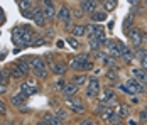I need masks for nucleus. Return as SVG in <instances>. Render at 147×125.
Returning a JSON list of instances; mask_svg holds the SVG:
<instances>
[{"instance_id":"nucleus-1","label":"nucleus","mask_w":147,"mask_h":125,"mask_svg":"<svg viewBox=\"0 0 147 125\" xmlns=\"http://www.w3.org/2000/svg\"><path fill=\"white\" fill-rule=\"evenodd\" d=\"M29 64H30V71L36 74V78H39V80H46L47 78V64H46V61L42 57H39V56L30 57Z\"/></svg>"},{"instance_id":"nucleus-2","label":"nucleus","mask_w":147,"mask_h":125,"mask_svg":"<svg viewBox=\"0 0 147 125\" xmlns=\"http://www.w3.org/2000/svg\"><path fill=\"white\" fill-rule=\"evenodd\" d=\"M12 42L17 47H26L27 46L26 37H24V26H15L12 29Z\"/></svg>"},{"instance_id":"nucleus-3","label":"nucleus","mask_w":147,"mask_h":125,"mask_svg":"<svg viewBox=\"0 0 147 125\" xmlns=\"http://www.w3.org/2000/svg\"><path fill=\"white\" fill-rule=\"evenodd\" d=\"M39 91V86L36 83V80H29V81H26V83L20 84V93L24 95V97H30V95H36Z\"/></svg>"},{"instance_id":"nucleus-4","label":"nucleus","mask_w":147,"mask_h":125,"mask_svg":"<svg viewBox=\"0 0 147 125\" xmlns=\"http://www.w3.org/2000/svg\"><path fill=\"white\" fill-rule=\"evenodd\" d=\"M127 36H129V41H130L134 47H139L142 44V34L137 27H132L130 30H127Z\"/></svg>"},{"instance_id":"nucleus-5","label":"nucleus","mask_w":147,"mask_h":125,"mask_svg":"<svg viewBox=\"0 0 147 125\" xmlns=\"http://www.w3.org/2000/svg\"><path fill=\"white\" fill-rule=\"evenodd\" d=\"M88 90H86V97L88 98H96L98 93H100V81L96 78H91L88 80Z\"/></svg>"},{"instance_id":"nucleus-6","label":"nucleus","mask_w":147,"mask_h":125,"mask_svg":"<svg viewBox=\"0 0 147 125\" xmlns=\"http://www.w3.org/2000/svg\"><path fill=\"white\" fill-rule=\"evenodd\" d=\"M32 20H34V24L39 26V27H44L46 26V17H44V12H42L41 7H34V9H32Z\"/></svg>"},{"instance_id":"nucleus-7","label":"nucleus","mask_w":147,"mask_h":125,"mask_svg":"<svg viewBox=\"0 0 147 125\" xmlns=\"http://www.w3.org/2000/svg\"><path fill=\"white\" fill-rule=\"evenodd\" d=\"M125 84H127V86H129V88H130V90L134 91V95H137V93L144 95V93H146V86L140 83V81H137L135 78H130V80H127V81H125Z\"/></svg>"},{"instance_id":"nucleus-8","label":"nucleus","mask_w":147,"mask_h":125,"mask_svg":"<svg viewBox=\"0 0 147 125\" xmlns=\"http://www.w3.org/2000/svg\"><path fill=\"white\" fill-rule=\"evenodd\" d=\"M68 105H69V108H71L74 113H83V111H85V103L76 97L68 98Z\"/></svg>"},{"instance_id":"nucleus-9","label":"nucleus","mask_w":147,"mask_h":125,"mask_svg":"<svg viewBox=\"0 0 147 125\" xmlns=\"http://www.w3.org/2000/svg\"><path fill=\"white\" fill-rule=\"evenodd\" d=\"M130 73H132V78H135L142 84H147V71L144 68H132Z\"/></svg>"},{"instance_id":"nucleus-10","label":"nucleus","mask_w":147,"mask_h":125,"mask_svg":"<svg viewBox=\"0 0 147 125\" xmlns=\"http://www.w3.org/2000/svg\"><path fill=\"white\" fill-rule=\"evenodd\" d=\"M56 19H58L59 22H63V24L69 22V20H71V9H68L66 5H63V7H61V9L58 10V15H56Z\"/></svg>"},{"instance_id":"nucleus-11","label":"nucleus","mask_w":147,"mask_h":125,"mask_svg":"<svg viewBox=\"0 0 147 125\" xmlns=\"http://www.w3.org/2000/svg\"><path fill=\"white\" fill-rule=\"evenodd\" d=\"M61 93H63V97L64 98H71V97H74V95L78 93V86L69 81V83L64 84V88L61 90Z\"/></svg>"},{"instance_id":"nucleus-12","label":"nucleus","mask_w":147,"mask_h":125,"mask_svg":"<svg viewBox=\"0 0 147 125\" xmlns=\"http://www.w3.org/2000/svg\"><path fill=\"white\" fill-rule=\"evenodd\" d=\"M49 70L53 71V74H58V76H63L66 70H68V66H66V63H53L51 66H49Z\"/></svg>"},{"instance_id":"nucleus-13","label":"nucleus","mask_w":147,"mask_h":125,"mask_svg":"<svg viewBox=\"0 0 147 125\" xmlns=\"http://www.w3.org/2000/svg\"><path fill=\"white\" fill-rule=\"evenodd\" d=\"M26 98L22 93H15L10 97V103H12V107H17V108H20V107H24L26 105Z\"/></svg>"},{"instance_id":"nucleus-14","label":"nucleus","mask_w":147,"mask_h":125,"mask_svg":"<svg viewBox=\"0 0 147 125\" xmlns=\"http://www.w3.org/2000/svg\"><path fill=\"white\" fill-rule=\"evenodd\" d=\"M42 120H46L49 125H63V120L59 118L56 113H44L42 115Z\"/></svg>"},{"instance_id":"nucleus-15","label":"nucleus","mask_w":147,"mask_h":125,"mask_svg":"<svg viewBox=\"0 0 147 125\" xmlns=\"http://www.w3.org/2000/svg\"><path fill=\"white\" fill-rule=\"evenodd\" d=\"M107 49H108V54L110 56H113V57H120V49H118V46H117V42H113L112 39H108V42H107Z\"/></svg>"},{"instance_id":"nucleus-16","label":"nucleus","mask_w":147,"mask_h":125,"mask_svg":"<svg viewBox=\"0 0 147 125\" xmlns=\"http://www.w3.org/2000/svg\"><path fill=\"white\" fill-rule=\"evenodd\" d=\"M9 68V71H10V74H12V78H15V80H22L26 74L22 73V70L19 68V64L17 63H14V64H10V66H7Z\"/></svg>"},{"instance_id":"nucleus-17","label":"nucleus","mask_w":147,"mask_h":125,"mask_svg":"<svg viewBox=\"0 0 147 125\" xmlns=\"http://www.w3.org/2000/svg\"><path fill=\"white\" fill-rule=\"evenodd\" d=\"M102 61H103V64H105V66H108L110 70H118L117 57H113V56L107 54V56H103V57H102Z\"/></svg>"},{"instance_id":"nucleus-18","label":"nucleus","mask_w":147,"mask_h":125,"mask_svg":"<svg viewBox=\"0 0 147 125\" xmlns=\"http://www.w3.org/2000/svg\"><path fill=\"white\" fill-rule=\"evenodd\" d=\"M69 30H71V34H73L74 37H83V36L86 34V26H83V24H76V26H73Z\"/></svg>"},{"instance_id":"nucleus-19","label":"nucleus","mask_w":147,"mask_h":125,"mask_svg":"<svg viewBox=\"0 0 147 125\" xmlns=\"http://www.w3.org/2000/svg\"><path fill=\"white\" fill-rule=\"evenodd\" d=\"M107 17H108L107 10H95V12H91V20L93 22H103V20H107Z\"/></svg>"},{"instance_id":"nucleus-20","label":"nucleus","mask_w":147,"mask_h":125,"mask_svg":"<svg viewBox=\"0 0 147 125\" xmlns=\"http://www.w3.org/2000/svg\"><path fill=\"white\" fill-rule=\"evenodd\" d=\"M81 9H83V12H95V9H96V2H88V0H81Z\"/></svg>"},{"instance_id":"nucleus-21","label":"nucleus","mask_w":147,"mask_h":125,"mask_svg":"<svg viewBox=\"0 0 147 125\" xmlns=\"http://www.w3.org/2000/svg\"><path fill=\"white\" fill-rule=\"evenodd\" d=\"M42 12H44L46 20H53V19L58 15V12H56V7H42Z\"/></svg>"},{"instance_id":"nucleus-22","label":"nucleus","mask_w":147,"mask_h":125,"mask_svg":"<svg viewBox=\"0 0 147 125\" xmlns=\"http://www.w3.org/2000/svg\"><path fill=\"white\" fill-rule=\"evenodd\" d=\"M17 64H19V68L22 70V73H24L26 76H27V74L30 73V64H29V59H19V61H17Z\"/></svg>"},{"instance_id":"nucleus-23","label":"nucleus","mask_w":147,"mask_h":125,"mask_svg":"<svg viewBox=\"0 0 147 125\" xmlns=\"http://www.w3.org/2000/svg\"><path fill=\"white\" fill-rule=\"evenodd\" d=\"M17 3H19L20 12H26V10H32V9H34V7H32V0H19Z\"/></svg>"},{"instance_id":"nucleus-24","label":"nucleus","mask_w":147,"mask_h":125,"mask_svg":"<svg viewBox=\"0 0 147 125\" xmlns=\"http://www.w3.org/2000/svg\"><path fill=\"white\" fill-rule=\"evenodd\" d=\"M10 80H12V74H10L9 68H2V83L9 84L10 83Z\"/></svg>"},{"instance_id":"nucleus-25","label":"nucleus","mask_w":147,"mask_h":125,"mask_svg":"<svg viewBox=\"0 0 147 125\" xmlns=\"http://www.w3.org/2000/svg\"><path fill=\"white\" fill-rule=\"evenodd\" d=\"M118 108H120V110H118V115H120L122 118H127V117L130 115V107H129V105H120Z\"/></svg>"},{"instance_id":"nucleus-26","label":"nucleus","mask_w":147,"mask_h":125,"mask_svg":"<svg viewBox=\"0 0 147 125\" xmlns=\"http://www.w3.org/2000/svg\"><path fill=\"white\" fill-rule=\"evenodd\" d=\"M103 7H105L107 12H112V10H115V7H117V0H105Z\"/></svg>"},{"instance_id":"nucleus-27","label":"nucleus","mask_w":147,"mask_h":125,"mask_svg":"<svg viewBox=\"0 0 147 125\" xmlns=\"http://www.w3.org/2000/svg\"><path fill=\"white\" fill-rule=\"evenodd\" d=\"M85 81H86V76H85V74H76L73 80H71V83H74L76 86H81V84H85Z\"/></svg>"},{"instance_id":"nucleus-28","label":"nucleus","mask_w":147,"mask_h":125,"mask_svg":"<svg viewBox=\"0 0 147 125\" xmlns=\"http://www.w3.org/2000/svg\"><path fill=\"white\" fill-rule=\"evenodd\" d=\"M108 122H110L112 125H120V124H122V117H120L118 113H117V115L113 113V115H112V117L108 118Z\"/></svg>"},{"instance_id":"nucleus-29","label":"nucleus","mask_w":147,"mask_h":125,"mask_svg":"<svg viewBox=\"0 0 147 125\" xmlns=\"http://www.w3.org/2000/svg\"><path fill=\"white\" fill-rule=\"evenodd\" d=\"M56 115H58L59 118L63 120V118H66V117H68V110H64V108L58 107V108H56Z\"/></svg>"},{"instance_id":"nucleus-30","label":"nucleus","mask_w":147,"mask_h":125,"mask_svg":"<svg viewBox=\"0 0 147 125\" xmlns=\"http://www.w3.org/2000/svg\"><path fill=\"white\" fill-rule=\"evenodd\" d=\"M107 78H108V80H117V78H118L117 70H108V71H107Z\"/></svg>"},{"instance_id":"nucleus-31","label":"nucleus","mask_w":147,"mask_h":125,"mask_svg":"<svg viewBox=\"0 0 147 125\" xmlns=\"http://www.w3.org/2000/svg\"><path fill=\"white\" fill-rule=\"evenodd\" d=\"M5 113H7V103L0 100V115H5Z\"/></svg>"},{"instance_id":"nucleus-32","label":"nucleus","mask_w":147,"mask_h":125,"mask_svg":"<svg viewBox=\"0 0 147 125\" xmlns=\"http://www.w3.org/2000/svg\"><path fill=\"white\" fill-rule=\"evenodd\" d=\"M71 15H74V17H81V15H83V9H74V10H71Z\"/></svg>"},{"instance_id":"nucleus-33","label":"nucleus","mask_w":147,"mask_h":125,"mask_svg":"<svg viewBox=\"0 0 147 125\" xmlns=\"http://www.w3.org/2000/svg\"><path fill=\"white\" fill-rule=\"evenodd\" d=\"M42 5H44V7H56L54 0H42Z\"/></svg>"},{"instance_id":"nucleus-34","label":"nucleus","mask_w":147,"mask_h":125,"mask_svg":"<svg viewBox=\"0 0 147 125\" xmlns=\"http://www.w3.org/2000/svg\"><path fill=\"white\" fill-rule=\"evenodd\" d=\"M139 118H140V122H147V110H142V111H140Z\"/></svg>"},{"instance_id":"nucleus-35","label":"nucleus","mask_w":147,"mask_h":125,"mask_svg":"<svg viewBox=\"0 0 147 125\" xmlns=\"http://www.w3.org/2000/svg\"><path fill=\"white\" fill-rule=\"evenodd\" d=\"M76 39H78V37H69V39H68V41H69V44H71V46H73L74 49H76V47H78V41H76Z\"/></svg>"},{"instance_id":"nucleus-36","label":"nucleus","mask_w":147,"mask_h":125,"mask_svg":"<svg viewBox=\"0 0 147 125\" xmlns=\"http://www.w3.org/2000/svg\"><path fill=\"white\" fill-rule=\"evenodd\" d=\"M64 84H66V81H64V80H58L54 86H56V88H61V90H63V88H64Z\"/></svg>"},{"instance_id":"nucleus-37","label":"nucleus","mask_w":147,"mask_h":125,"mask_svg":"<svg viewBox=\"0 0 147 125\" xmlns=\"http://www.w3.org/2000/svg\"><path fill=\"white\" fill-rule=\"evenodd\" d=\"M140 64H142V68L147 71V54L144 56V57H140Z\"/></svg>"},{"instance_id":"nucleus-38","label":"nucleus","mask_w":147,"mask_h":125,"mask_svg":"<svg viewBox=\"0 0 147 125\" xmlns=\"http://www.w3.org/2000/svg\"><path fill=\"white\" fill-rule=\"evenodd\" d=\"M7 93V84H3L0 81V95H5Z\"/></svg>"},{"instance_id":"nucleus-39","label":"nucleus","mask_w":147,"mask_h":125,"mask_svg":"<svg viewBox=\"0 0 147 125\" xmlns=\"http://www.w3.org/2000/svg\"><path fill=\"white\" fill-rule=\"evenodd\" d=\"M80 125H95V124H93V120H90V118H86V120L80 122Z\"/></svg>"},{"instance_id":"nucleus-40","label":"nucleus","mask_w":147,"mask_h":125,"mask_svg":"<svg viewBox=\"0 0 147 125\" xmlns=\"http://www.w3.org/2000/svg\"><path fill=\"white\" fill-rule=\"evenodd\" d=\"M3 22H5V15L2 14V10H0V26H2Z\"/></svg>"},{"instance_id":"nucleus-41","label":"nucleus","mask_w":147,"mask_h":125,"mask_svg":"<svg viewBox=\"0 0 147 125\" xmlns=\"http://www.w3.org/2000/svg\"><path fill=\"white\" fill-rule=\"evenodd\" d=\"M2 125H15V124H14V120H5Z\"/></svg>"},{"instance_id":"nucleus-42","label":"nucleus","mask_w":147,"mask_h":125,"mask_svg":"<svg viewBox=\"0 0 147 125\" xmlns=\"http://www.w3.org/2000/svg\"><path fill=\"white\" fill-rule=\"evenodd\" d=\"M36 125H49V124H47L46 120H39V122H37V124H36Z\"/></svg>"},{"instance_id":"nucleus-43","label":"nucleus","mask_w":147,"mask_h":125,"mask_svg":"<svg viewBox=\"0 0 147 125\" xmlns=\"http://www.w3.org/2000/svg\"><path fill=\"white\" fill-rule=\"evenodd\" d=\"M139 2H140V0H129V3H132V5H137Z\"/></svg>"},{"instance_id":"nucleus-44","label":"nucleus","mask_w":147,"mask_h":125,"mask_svg":"<svg viewBox=\"0 0 147 125\" xmlns=\"http://www.w3.org/2000/svg\"><path fill=\"white\" fill-rule=\"evenodd\" d=\"M142 44H147V34L146 36H142Z\"/></svg>"},{"instance_id":"nucleus-45","label":"nucleus","mask_w":147,"mask_h":125,"mask_svg":"<svg viewBox=\"0 0 147 125\" xmlns=\"http://www.w3.org/2000/svg\"><path fill=\"white\" fill-rule=\"evenodd\" d=\"M129 124H130V125H137V122H135V120H130Z\"/></svg>"},{"instance_id":"nucleus-46","label":"nucleus","mask_w":147,"mask_h":125,"mask_svg":"<svg viewBox=\"0 0 147 125\" xmlns=\"http://www.w3.org/2000/svg\"><path fill=\"white\" fill-rule=\"evenodd\" d=\"M0 81H2V68H0Z\"/></svg>"},{"instance_id":"nucleus-47","label":"nucleus","mask_w":147,"mask_h":125,"mask_svg":"<svg viewBox=\"0 0 147 125\" xmlns=\"http://www.w3.org/2000/svg\"><path fill=\"white\" fill-rule=\"evenodd\" d=\"M88 2H96V0H88Z\"/></svg>"},{"instance_id":"nucleus-48","label":"nucleus","mask_w":147,"mask_h":125,"mask_svg":"<svg viewBox=\"0 0 147 125\" xmlns=\"http://www.w3.org/2000/svg\"><path fill=\"white\" fill-rule=\"evenodd\" d=\"M144 3H146V5H147V0H144Z\"/></svg>"},{"instance_id":"nucleus-49","label":"nucleus","mask_w":147,"mask_h":125,"mask_svg":"<svg viewBox=\"0 0 147 125\" xmlns=\"http://www.w3.org/2000/svg\"><path fill=\"white\" fill-rule=\"evenodd\" d=\"M146 110H147V108H146Z\"/></svg>"}]
</instances>
